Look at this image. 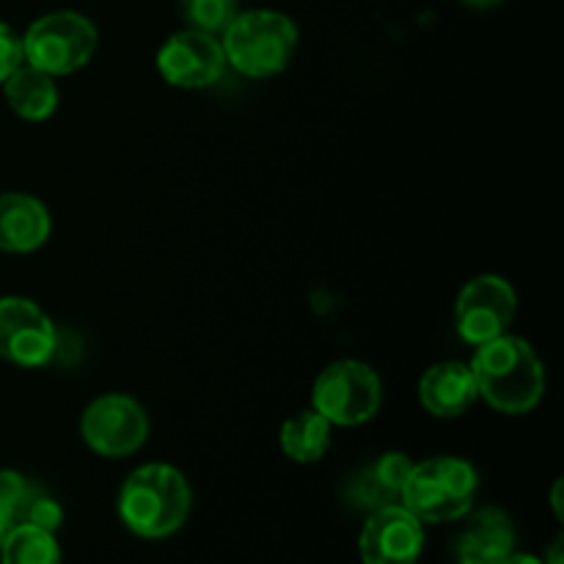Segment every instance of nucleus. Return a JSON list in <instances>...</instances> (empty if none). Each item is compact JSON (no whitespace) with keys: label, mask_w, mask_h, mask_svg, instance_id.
Returning <instances> with one entry per match:
<instances>
[{"label":"nucleus","mask_w":564,"mask_h":564,"mask_svg":"<svg viewBox=\"0 0 564 564\" xmlns=\"http://www.w3.org/2000/svg\"><path fill=\"white\" fill-rule=\"evenodd\" d=\"M477 391L494 411L523 416L534 411L545 394V367L527 339L501 334L477 347L471 358Z\"/></svg>","instance_id":"f257e3e1"},{"label":"nucleus","mask_w":564,"mask_h":564,"mask_svg":"<svg viewBox=\"0 0 564 564\" xmlns=\"http://www.w3.org/2000/svg\"><path fill=\"white\" fill-rule=\"evenodd\" d=\"M191 485L169 463H147L124 479L119 490V518L132 534L160 540L180 532L191 516Z\"/></svg>","instance_id":"f03ea898"},{"label":"nucleus","mask_w":564,"mask_h":564,"mask_svg":"<svg viewBox=\"0 0 564 564\" xmlns=\"http://www.w3.org/2000/svg\"><path fill=\"white\" fill-rule=\"evenodd\" d=\"M226 66L240 75L264 80L281 75L297 50V25L273 9L240 11L220 33Z\"/></svg>","instance_id":"7ed1b4c3"},{"label":"nucleus","mask_w":564,"mask_h":564,"mask_svg":"<svg viewBox=\"0 0 564 564\" xmlns=\"http://www.w3.org/2000/svg\"><path fill=\"white\" fill-rule=\"evenodd\" d=\"M477 488V468L468 460L449 455L430 457V460L413 463L400 505L422 523L457 521L471 512Z\"/></svg>","instance_id":"20e7f679"},{"label":"nucleus","mask_w":564,"mask_h":564,"mask_svg":"<svg viewBox=\"0 0 564 564\" xmlns=\"http://www.w3.org/2000/svg\"><path fill=\"white\" fill-rule=\"evenodd\" d=\"M99 33L88 17L77 11H50L39 17L22 36V58L50 77L83 69L94 58Z\"/></svg>","instance_id":"39448f33"},{"label":"nucleus","mask_w":564,"mask_h":564,"mask_svg":"<svg viewBox=\"0 0 564 564\" xmlns=\"http://www.w3.org/2000/svg\"><path fill=\"white\" fill-rule=\"evenodd\" d=\"M383 405V383L369 364L341 358L317 375L312 408L334 427H358L378 416Z\"/></svg>","instance_id":"423d86ee"},{"label":"nucleus","mask_w":564,"mask_h":564,"mask_svg":"<svg viewBox=\"0 0 564 564\" xmlns=\"http://www.w3.org/2000/svg\"><path fill=\"white\" fill-rule=\"evenodd\" d=\"M518 314V295L505 275L485 273L466 281L455 301V330L466 345L479 347L507 334Z\"/></svg>","instance_id":"0eeeda50"},{"label":"nucleus","mask_w":564,"mask_h":564,"mask_svg":"<svg viewBox=\"0 0 564 564\" xmlns=\"http://www.w3.org/2000/svg\"><path fill=\"white\" fill-rule=\"evenodd\" d=\"M80 435L99 457L135 455L149 438V416L130 394H102L83 411Z\"/></svg>","instance_id":"6e6552de"},{"label":"nucleus","mask_w":564,"mask_h":564,"mask_svg":"<svg viewBox=\"0 0 564 564\" xmlns=\"http://www.w3.org/2000/svg\"><path fill=\"white\" fill-rule=\"evenodd\" d=\"M58 350V330L39 303L0 297V358L22 369L47 367Z\"/></svg>","instance_id":"1a4fd4ad"},{"label":"nucleus","mask_w":564,"mask_h":564,"mask_svg":"<svg viewBox=\"0 0 564 564\" xmlns=\"http://www.w3.org/2000/svg\"><path fill=\"white\" fill-rule=\"evenodd\" d=\"M158 72L174 88L196 91V88L213 86L226 72V55L220 36L193 31V28L174 33L158 50Z\"/></svg>","instance_id":"9d476101"},{"label":"nucleus","mask_w":564,"mask_h":564,"mask_svg":"<svg viewBox=\"0 0 564 564\" xmlns=\"http://www.w3.org/2000/svg\"><path fill=\"white\" fill-rule=\"evenodd\" d=\"M364 564H416L424 551V523L402 505L369 512L358 538Z\"/></svg>","instance_id":"9b49d317"},{"label":"nucleus","mask_w":564,"mask_h":564,"mask_svg":"<svg viewBox=\"0 0 564 564\" xmlns=\"http://www.w3.org/2000/svg\"><path fill=\"white\" fill-rule=\"evenodd\" d=\"M479 400L471 367L463 361L433 364L419 380V402L435 419H457Z\"/></svg>","instance_id":"f8f14e48"},{"label":"nucleus","mask_w":564,"mask_h":564,"mask_svg":"<svg viewBox=\"0 0 564 564\" xmlns=\"http://www.w3.org/2000/svg\"><path fill=\"white\" fill-rule=\"evenodd\" d=\"M53 220L47 207L28 193H0V251L31 253L47 242Z\"/></svg>","instance_id":"ddd939ff"},{"label":"nucleus","mask_w":564,"mask_h":564,"mask_svg":"<svg viewBox=\"0 0 564 564\" xmlns=\"http://www.w3.org/2000/svg\"><path fill=\"white\" fill-rule=\"evenodd\" d=\"M516 551V529L505 510L485 507L457 538V564H505Z\"/></svg>","instance_id":"4468645a"},{"label":"nucleus","mask_w":564,"mask_h":564,"mask_svg":"<svg viewBox=\"0 0 564 564\" xmlns=\"http://www.w3.org/2000/svg\"><path fill=\"white\" fill-rule=\"evenodd\" d=\"M6 102L20 119L44 121L58 110V86L55 77L22 64L3 80Z\"/></svg>","instance_id":"2eb2a0df"},{"label":"nucleus","mask_w":564,"mask_h":564,"mask_svg":"<svg viewBox=\"0 0 564 564\" xmlns=\"http://www.w3.org/2000/svg\"><path fill=\"white\" fill-rule=\"evenodd\" d=\"M334 424L325 416H319L314 408L297 411L281 424L279 444L281 452L290 457L292 463H317L323 460L325 452L330 449V438H334Z\"/></svg>","instance_id":"dca6fc26"},{"label":"nucleus","mask_w":564,"mask_h":564,"mask_svg":"<svg viewBox=\"0 0 564 564\" xmlns=\"http://www.w3.org/2000/svg\"><path fill=\"white\" fill-rule=\"evenodd\" d=\"M3 564H61V545L55 532L33 523H17L0 545Z\"/></svg>","instance_id":"f3484780"},{"label":"nucleus","mask_w":564,"mask_h":564,"mask_svg":"<svg viewBox=\"0 0 564 564\" xmlns=\"http://www.w3.org/2000/svg\"><path fill=\"white\" fill-rule=\"evenodd\" d=\"M180 11L187 28L220 36L240 14V0H180Z\"/></svg>","instance_id":"a211bd4d"},{"label":"nucleus","mask_w":564,"mask_h":564,"mask_svg":"<svg viewBox=\"0 0 564 564\" xmlns=\"http://www.w3.org/2000/svg\"><path fill=\"white\" fill-rule=\"evenodd\" d=\"M39 496H42V490L31 479H25L17 471H0V501L9 507L11 518H14V527L25 521L28 510H31V505Z\"/></svg>","instance_id":"6ab92c4d"},{"label":"nucleus","mask_w":564,"mask_h":564,"mask_svg":"<svg viewBox=\"0 0 564 564\" xmlns=\"http://www.w3.org/2000/svg\"><path fill=\"white\" fill-rule=\"evenodd\" d=\"M411 468L413 460L408 455H402V452H386V455H380L378 460L372 463V471L378 474L380 482H383L397 499L402 496V488H405L408 477H411Z\"/></svg>","instance_id":"aec40b11"},{"label":"nucleus","mask_w":564,"mask_h":564,"mask_svg":"<svg viewBox=\"0 0 564 564\" xmlns=\"http://www.w3.org/2000/svg\"><path fill=\"white\" fill-rule=\"evenodd\" d=\"M22 64H25V58H22V36H17L14 28L0 22V86Z\"/></svg>","instance_id":"412c9836"},{"label":"nucleus","mask_w":564,"mask_h":564,"mask_svg":"<svg viewBox=\"0 0 564 564\" xmlns=\"http://www.w3.org/2000/svg\"><path fill=\"white\" fill-rule=\"evenodd\" d=\"M22 523H33V527L39 529H47V532H58L61 523H64V510H61L58 501L50 499L47 494H42L33 501Z\"/></svg>","instance_id":"4be33fe9"},{"label":"nucleus","mask_w":564,"mask_h":564,"mask_svg":"<svg viewBox=\"0 0 564 564\" xmlns=\"http://www.w3.org/2000/svg\"><path fill=\"white\" fill-rule=\"evenodd\" d=\"M11 529H14V518H11L9 507H6L3 501H0V545H3V540L9 538Z\"/></svg>","instance_id":"5701e85b"},{"label":"nucleus","mask_w":564,"mask_h":564,"mask_svg":"<svg viewBox=\"0 0 564 564\" xmlns=\"http://www.w3.org/2000/svg\"><path fill=\"white\" fill-rule=\"evenodd\" d=\"M562 560H564V538L560 534V538L551 543V549H549V554H545L543 564H562Z\"/></svg>","instance_id":"b1692460"},{"label":"nucleus","mask_w":564,"mask_h":564,"mask_svg":"<svg viewBox=\"0 0 564 564\" xmlns=\"http://www.w3.org/2000/svg\"><path fill=\"white\" fill-rule=\"evenodd\" d=\"M505 564H543V562L532 554H516V551H512V554L505 560Z\"/></svg>","instance_id":"393cba45"},{"label":"nucleus","mask_w":564,"mask_h":564,"mask_svg":"<svg viewBox=\"0 0 564 564\" xmlns=\"http://www.w3.org/2000/svg\"><path fill=\"white\" fill-rule=\"evenodd\" d=\"M560 496H562V479H556L554 494H551V505H554V516L562 521V501H560Z\"/></svg>","instance_id":"a878e982"},{"label":"nucleus","mask_w":564,"mask_h":564,"mask_svg":"<svg viewBox=\"0 0 564 564\" xmlns=\"http://www.w3.org/2000/svg\"><path fill=\"white\" fill-rule=\"evenodd\" d=\"M466 6H471V9H494V6L505 3V0H463Z\"/></svg>","instance_id":"bb28decb"}]
</instances>
